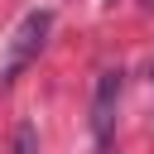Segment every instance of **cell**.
<instances>
[{"mask_svg": "<svg viewBox=\"0 0 154 154\" xmlns=\"http://www.w3.org/2000/svg\"><path fill=\"white\" fill-rule=\"evenodd\" d=\"M120 82H125V77H120V67H101V72H96V87H91V135H96V144H101V149L111 144Z\"/></svg>", "mask_w": 154, "mask_h": 154, "instance_id": "7a4b0ae2", "label": "cell"}, {"mask_svg": "<svg viewBox=\"0 0 154 154\" xmlns=\"http://www.w3.org/2000/svg\"><path fill=\"white\" fill-rule=\"evenodd\" d=\"M144 5H149V10H154V0H144Z\"/></svg>", "mask_w": 154, "mask_h": 154, "instance_id": "277c9868", "label": "cell"}, {"mask_svg": "<svg viewBox=\"0 0 154 154\" xmlns=\"http://www.w3.org/2000/svg\"><path fill=\"white\" fill-rule=\"evenodd\" d=\"M48 29H53V10H29V14L10 29L5 53H0V87H10V82L38 58V48L48 43Z\"/></svg>", "mask_w": 154, "mask_h": 154, "instance_id": "6da1fadb", "label": "cell"}, {"mask_svg": "<svg viewBox=\"0 0 154 154\" xmlns=\"http://www.w3.org/2000/svg\"><path fill=\"white\" fill-rule=\"evenodd\" d=\"M14 154H38V130H34V120H19L14 125V144H10Z\"/></svg>", "mask_w": 154, "mask_h": 154, "instance_id": "3957f363", "label": "cell"}]
</instances>
